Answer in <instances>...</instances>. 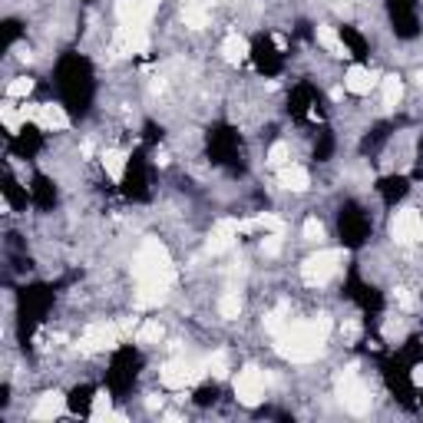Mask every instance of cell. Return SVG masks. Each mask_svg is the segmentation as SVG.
Instances as JSON below:
<instances>
[{"label":"cell","mask_w":423,"mask_h":423,"mask_svg":"<svg viewBox=\"0 0 423 423\" xmlns=\"http://www.w3.org/2000/svg\"><path fill=\"white\" fill-rule=\"evenodd\" d=\"M327 331H331V318L318 314L314 321L285 324V331H278V354L291 364H311L324 354L327 344Z\"/></svg>","instance_id":"cell-1"},{"label":"cell","mask_w":423,"mask_h":423,"mask_svg":"<svg viewBox=\"0 0 423 423\" xmlns=\"http://www.w3.org/2000/svg\"><path fill=\"white\" fill-rule=\"evenodd\" d=\"M133 274H136V285H172L175 268L159 238H146L142 242V248L133 258Z\"/></svg>","instance_id":"cell-2"},{"label":"cell","mask_w":423,"mask_h":423,"mask_svg":"<svg viewBox=\"0 0 423 423\" xmlns=\"http://www.w3.org/2000/svg\"><path fill=\"white\" fill-rule=\"evenodd\" d=\"M123 327L119 321H100V324H89L83 337H80V354H103V350H116L123 344Z\"/></svg>","instance_id":"cell-3"},{"label":"cell","mask_w":423,"mask_h":423,"mask_svg":"<svg viewBox=\"0 0 423 423\" xmlns=\"http://www.w3.org/2000/svg\"><path fill=\"white\" fill-rule=\"evenodd\" d=\"M341 262H344V251L341 248L318 251V255H311V258H304V265H301V278H304L311 288H321L337 274Z\"/></svg>","instance_id":"cell-4"},{"label":"cell","mask_w":423,"mask_h":423,"mask_svg":"<svg viewBox=\"0 0 423 423\" xmlns=\"http://www.w3.org/2000/svg\"><path fill=\"white\" fill-rule=\"evenodd\" d=\"M337 400H341L350 413H357V417L371 410V390H367L364 380L357 377V367H348V371L337 377Z\"/></svg>","instance_id":"cell-5"},{"label":"cell","mask_w":423,"mask_h":423,"mask_svg":"<svg viewBox=\"0 0 423 423\" xmlns=\"http://www.w3.org/2000/svg\"><path fill=\"white\" fill-rule=\"evenodd\" d=\"M202 373H205V361H192V357H172V361L162 364V384L172 387V390H186L199 380Z\"/></svg>","instance_id":"cell-6"},{"label":"cell","mask_w":423,"mask_h":423,"mask_svg":"<svg viewBox=\"0 0 423 423\" xmlns=\"http://www.w3.org/2000/svg\"><path fill=\"white\" fill-rule=\"evenodd\" d=\"M272 377L268 373H262L258 367H245V371H238L235 377V397L242 407H258L265 400V384H268Z\"/></svg>","instance_id":"cell-7"},{"label":"cell","mask_w":423,"mask_h":423,"mask_svg":"<svg viewBox=\"0 0 423 423\" xmlns=\"http://www.w3.org/2000/svg\"><path fill=\"white\" fill-rule=\"evenodd\" d=\"M390 235L400 245H417V242H423V215L417 209L397 212L394 222H390Z\"/></svg>","instance_id":"cell-8"},{"label":"cell","mask_w":423,"mask_h":423,"mask_svg":"<svg viewBox=\"0 0 423 423\" xmlns=\"http://www.w3.org/2000/svg\"><path fill=\"white\" fill-rule=\"evenodd\" d=\"M238 235H242V232H238V218H218L215 228H212L209 242H205V251H209V255H225V251L235 245Z\"/></svg>","instance_id":"cell-9"},{"label":"cell","mask_w":423,"mask_h":423,"mask_svg":"<svg viewBox=\"0 0 423 423\" xmlns=\"http://www.w3.org/2000/svg\"><path fill=\"white\" fill-rule=\"evenodd\" d=\"M373 87H377V76L367 66H350L348 73H344V89L354 93V96H367Z\"/></svg>","instance_id":"cell-10"},{"label":"cell","mask_w":423,"mask_h":423,"mask_svg":"<svg viewBox=\"0 0 423 423\" xmlns=\"http://www.w3.org/2000/svg\"><path fill=\"white\" fill-rule=\"evenodd\" d=\"M63 410H66V397H63L60 390H47V394L37 400L34 417H37V420H57Z\"/></svg>","instance_id":"cell-11"},{"label":"cell","mask_w":423,"mask_h":423,"mask_svg":"<svg viewBox=\"0 0 423 423\" xmlns=\"http://www.w3.org/2000/svg\"><path fill=\"white\" fill-rule=\"evenodd\" d=\"M278 186L288 188V192H308V186H311V179H308V172L301 169V165H281L278 169Z\"/></svg>","instance_id":"cell-12"},{"label":"cell","mask_w":423,"mask_h":423,"mask_svg":"<svg viewBox=\"0 0 423 423\" xmlns=\"http://www.w3.org/2000/svg\"><path fill=\"white\" fill-rule=\"evenodd\" d=\"M34 123L40 129H66L70 126V116L63 112V106H53V103H40V112Z\"/></svg>","instance_id":"cell-13"},{"label":"cell","mask_w":423,"mask_h":423,"mask_svg":"<svg viewBox=\"0 0 423 423\" xmlns=\"http://www.w3.org/2000/svg\"><path fill=\"white\" fill-rule=\"evenodd\" d=\"M116 20H119V27H149L142 24V3L139 0H116Z\"/></svg>","instance_id":"cell-14"},{"label":"cell","mask_w":423,"mask_h":423,"mask_svg":"<svg viewBox=\"0 0 423 423\" xmlns=\"http://www.w3.org/2000/svg\"><path fill=\"white\" fill-rule=\"evenodd\" d=\"M169 298V285H136V308H159Z\"/></svg>","instance_id":"cell-15"},{"label":"cell","mask_w":423,"mask_h":423,"mask_svg":"<svg viewBox=\"0 0 423 423\" xmlns=\"http://www.w3.org/2000/svg\"><path fill=\"white\" fill-rule=\"evenodd\" d=\"M222 57L228 63H242L248 57V40L242 37V34H228V37L222 40Z\"/></svg>","instance_id":"cell-16"},{"label":"cell","mask_w":423,"mask_h":423,"mask_svg":"<svg viewBox=\"0 0 423 423\" xmlns=\"http://www.w3.org/2000/svg\"><path fill=\"white\" fill-rule=\"evenodd\" d=\"M400 96H403V80H400L397 73H390L380 80V100H384L387 110H394L400 103Z\"/></svg>","instance_id":"cell-17"},{"label":"cell","mask_w":423,"mask_h":423,"mask_svg":"<svg viewBox=\"0 0 423 423\" xmlns=\"http://www.w3.org/2000/svg\"><path fill=\"white\" fill-rule=\"evenodd\" d=\"M318 43H321L331 57H341V60L348 57V47H344V40L334 34V27H318Z\"/></svg>","instance_id":"cell-18"},{"label":"cell","mask_w":423,"mask_h":423,"mask_svg":"<svg viewBox=\"0 0 423 423\" xmlns=\"http://www.w3.org/2000/svg\"><path fill=\"white\" fill-rule=\"evenodd\" d=\"M182 24L192 27V30H202V27H209V10H205V3L199 0H192L182 7Z\"/></svg>","instance_id":"cell-19"},{"label":"cell","mask_w":423,"mask_h":423,"mask_svg":"<svg viewBox=\"0 0 423 423\" xmlns=\"http://www.w3.org/2000/svg\"><path fill=\"white\" fill-rule=\"evenodd\" d=\"M103 159V169H106V175H110L112 182H119L123 179V172H126V156L119 149H106L100 156Z\"/></svg>","instance_id":"cell-20"},{"label":"cell","mask_w":423,"mask_h":423,"mask_svg":"<svg viewBox=\"0 0 423 423\" xmlns=\"http://www.w3.org/2000/svg\"><path fill=\"white\" fill-rule=\"evenodd\" d=\"M162 334H165V331H162V324L159 321H142L136 327V344H146V348H152V344H159L162 341Z\"/></svg>","instance_id":"cell-21"},{"label":"cell","mask_w":423,"mask_h":423,"mask_svg":"<svg viewBox=\"0 0 423 423\" xmlns=\"http://www.w3.org/2000/svg\"><path fill=\"white\" fill-rule=\"evenodd\" d=\"M218 314H222L225 321H235L238 314H242V298H238V291L222 295V301H218Z\"/></svg>","instance_id":"cell-22"},{"label":"cell","mask_w":423,"mask_h":423,"mask_svg":"<svg viewBox=\"0 0 423 423\" xmlns=\"http://www.w3.org/2000/svg\"><path fill=\"white\" fill-rule=\"evenodd\" d=\"M112 413V397L106 394V390H96V397H93V410H89V417L93 420H110Z\"/></svg>","instance_id":"cell-23"},{"label":"cell","mask_w":423,"mask_h":423,"mask_svg":"<svg viewBox=\"0 0 423 423\" xmlns=\"http://www.w3.org/2000/svg\"><path fill=\"white\" fill-rule=\"evenodd\" d=\"M30 93H34V80H30V76H17V80L7 83V96H10V100H27Z\"/></svg>","instance_id":"cell-24"},{"label":"cell","mask_w":423,"mask_h":423,"mask_svg":"<svg viewBox=\"0 0 423 423\" xmlns=\"http://www.w3.org/2000/svg\"><path fill=\"white\" fill-rule=\"evenodd\" d=\"M205 371H209L212 377H225V373H228V354H225V350L209 354V357H205Z\"/></svg>","instance_id":"cell-25"},{"label":"cell","mask_w":423,"mask_h":423,"mask_svg":"<svg viewBox=\"0 0 423 423\" xmlns=\"http://www.w3.org/2000/svg\"><path fill=\"white\" fill-rule=\"evenodd\" d=\"M255 222H258V228H262V232H268V235H281V232H285V222H281L278 215H272V212H262Z\"/></svg>","instance_id":"cell-26"},{"label":"cell","mask_w":423,"mask_h":423,"mask_svg":"<svg viewBox=\"0 0 423 423\" xmlns=\"http://www.w3.org/2000/svg\"><path fill=\"white\" fill-rule=\"evenodd\" d=\"M288 159H291L288 142H274L272 149H268V165H272V169H281V165H288Z\"/></svg>","instance_id":"cell-27"},{"label":"cell","mask_w":423,"mask_h":423,"mask_svg":"<svg viewBox=\"0 0 423 423\" xmlns=\"http://www.w3.org/2000/svg\"><path fill=\"white\" fill-rule=\"evenodd\" d=\"M301 235L308 238V242H321V238H324V225L318 222V218H308L304 228H301Z\"/></svg>","instance_id":"cell-28"},{"label":"cell","mask_w":423,"mask_h":423,"mask_svg":"<svg viewBox=\"0 0 423 423\" xmlns=\"http://www.w3.org/2000/svg\"><path fill=\"white\" fill-rule=\"evenodd\" d=\"M262 255L265 258H278V255H281V235H265Z\"/></svg>","instance_id":"cell-29"},{"label":"cell","mask_w":423,"mask_h":423,"mask_svg":"<svg viewBox=\"0 0 423 423\" xmlns=\"http://www.w3.org/2000/svg\"><path fill=\"white\" fill-rule=\"evenodd\" d=\"M0 119L7 123V129H10V133H17V129H20V123H24V119H20V112H13V106H0Z\"/></svg>","instance_id":"cell-30"},{"label":"cell","mask_w":423,"mask_h":423,"mask_svg":"<svg viewBox=\"0 0 423 423\" xmlns=\"http://www.w3.org/2000/svg\"><path fill=\"white\" fill-rule=\"evenodd\" d=\"M394 301H397L403 311H410V308H413V295L407 291V288H397V291H394Z\"/></svg>","instance_id":"cell-31"},{"label":"cell","mask_w":423,"mask_h":423,"mask_svg":"<svg viewBox=\"0 0 423 423\" xmlns=\"http://www.w3.org/2000/svg\"><path fill=\"white\" fill-rule=\"evenodd\" d=\"M139 3H142V24H149L156 10H159V0H139Z\"/></svg>","instance_id":"cell-32"},{"label":"cell","mask_w":423,"mask_h":423,"mask_svg":"<svg viewBox=\"0 0 423 423\" xmlns=\"http://www.w3.org/2000/svg\"><path fill=\"white\" fill-rule=\"evenodd\" d=\"M162 403H165V397H159V394H149V397H146V407H149V410H162Z\"/></svg>","instance_id":"cell-33"},{"label":"cell","mask_w":423,"mask_h":423,"mask_svg":"<svg viewBox=\"0 0 423 423\" xmlns=\"http://www.w3.org/2000/svg\"><path fill=\"white\" fill-rule=\"evenodd\" d=\"M410 380H413V384H417V387H423V364H420V367H413Z\"/></svg>","instance_id":"cell-34"},{"label":"cell","mask_w":423,"mask_h":423,"mask_svg":"<svg viewBox=\"0 0 423 423\" xmlns=\"http://www.w3.org/2000/svg\"><path fill=\"white\" fill-rule=\"evenodd\" d=\"M80 149H83V156H87V159H89V156H93V142H89V139H87V142H83Z\"/></svg>","instance_id":"cell-35"},{"label":"cell","mask_w":423,"mask_h":423,"mask_svg":"<svg viewBox=\"0 0 423 423\" xmlns=\"http://www.w3.org/2000/svg\"><path fill=\"white\" fill-rule=\"evenodd\" d=\"M417 83H420V87H423V73H417Z\"/></svg>","instance_id":"cell-36"}]
</instances>
